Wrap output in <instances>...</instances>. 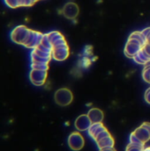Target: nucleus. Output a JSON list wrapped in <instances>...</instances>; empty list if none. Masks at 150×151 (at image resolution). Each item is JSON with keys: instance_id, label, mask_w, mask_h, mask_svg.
I'll return each mask as SVG.
<instances>
[{"instance_id": "obj_18", "label": "nucleus", "mask_w": 150, "mask_h": 151, "mask_svg": "<svg viewBox=\"0 0 150 151\" xmlns=\"http://www.w3.org/2000/svg\"><path fill=\"white\" fill-rule=\"evenodd\" d=\"M144 145L142 144H133V143H129L126 147V151H143L144 150Z\"/></svg>"}, {"instance_id": "obj_13", "label": "nucleus", "mask_w": 150, "mask_h": 151, "mask_svg": "<svg viewBox=\"0 0 150 151\" xmlns=\"http://www.w3.org/2000/svg\"><path fill=\"white\" fill-rule=\"evenodd\" d=\"M105 129H106V127L103 125V123H94L90 126L88 132L89 136L92 137L93 139H95L96 137V135H98L101 132H103Z\"/></svg>"}, {"instance_id": "obj_12", "label": "nucleus", "mask_w": 150, "mask_h": 151, "mask_svg": "<svg viewBox=\"0 0 150 151\" xmlns=\"http://www.w3.org/2000/svg\"><path fill=\"white\" fill-rule=\"evenodd\" d=\"M88 116L89 119L91 120L92 124L103 123V120L104 119V114H103V111H101L100 109H97V108H92L91 110H89V111L88 112Z\"/></svg>"}, {"instance_id": "obj_5", "label": "nucleus", "mask_w": 150, "mask_h": 151, "mask_svg": "<svg viewBox=\"0 0 150 151\" xmlns=\"http://www.w3.org/2000/svg\"><path fill=\"white\" fill-rule=\"evenodd\" d=\"M85 144V141L83 136L79 132H74L70 134L68 137V145L72 150H80Z\"/></svg>"}, {"instance_id": "obj_6", "label": "nucleus", "mask_w": 150, "mask_h": 151, "mask_svg": "<svg viewBox=\"0 0 150 151\" xmlns=\"http://www.w3.org/2000/svg\"><path fill=\"white\" fill-rule=\"evenodd\" d=\"M43 35L44 34H42L41 32L31 29L30 33L28 35V37H27V39L25 42L23 46L34 50V48H36L41 43V42L42 40V37H43Z\"/></svg>"}, {"instance_id": "obj_4", "label": "nucleus", "mask_w": 150, "mask_h": 151, "mask_svg": "<svg viewBox=\"0 0 150 151\" xmlns=\"http://www.w3.org/2000/svg\"><path fill=\"white\" fill-rule=\"evenodd\" d=\"M47 71L46 70H39V69H33L29 73V80L30 81L37 87L42 86L47 79Z\"/></svg>"}, {"instance_id": "obj_19", "label": "nucleus", "mask_w": 150, "mask_h": 151, "mask_svg": "<svg viewBox=\"0 0 150 151\" xmlns=\"http://www.w3.org/2000/svg\"><path fill=\"white\" fill-rule=\"evenodd\" d=\"M109 135H111V134L109 133V131L107 130V129H105V130H103V132H101L98 135H96V137L94 139L95 142H98V141H100V140H102V139H103V138H105V137H107V136H109Z\"/></svg>"}, {"instance_id": "obj_15", "label": "nucleus", "mask_w": 150, "mask_h": 151, "mask_svg": "<svg viewBox=\"0 0 150 151\" xmlns=\"http://www.w3.org/2000/svg\"><path fill=\"white\" fill-rule=\"evenodd\" d=\"M96 143L100 150L104 149V148H111V147H114V139L111 134V135L96 142Z\"/></svg>"}, {"instance_id": "obj_8", "label": "nucleus", "mask_w": 150, "mask_h": 151, "mask_svg": "<svg viewBox=\"0 0 150 151\" xmlns=\"http://www.w3.org/2000/svg\"><path fill=\"white\" fill-rule=\"evenodd\" d=\"M79 6L73 2H68L67 4H65V6L62 9L63 15L69 19H74L79 15Z\"/></svg>"}, {"instance_id": "obj_25", "label": "nucleus", "mask_w": 150, "mask_h": 151, "mask_svg": "<svg viewBox=\"0 0 150 151\" xmlns=\"http://www.w3.org/2000/svg\"><path fill=\"white\" fill-rule=\"evenodd\" d=\"M143 151H150V147H148V148H144Z\"/></svg>"}, {"instance_id": "obj_9", "label": "nucleus", "mask_w": 150, "mask_h": 151, "mask_svg": "<svg viewBox=\"0 0 150 151\" xmlns=\"http://www.w3.org/2000/svg\"><path fill=\"white\" fill-rule=\"evenodd\" d=\"M69 47L68 44L60 45L52 49V58L57 61H64L69 57Z\"/></svg>"}, {"instance_id": "obj_23", "label": "nucleus", "mask_w": 150, "mask_h": 151, "mask_svg": "<svg viewBox=\"0 0 150 151\" xmlns=\"http://www.w3.org/2000/svg\"><path fill=\"white\" fill-rule=\"evenodd\" d=\"M143 50L146 51V53H147L149 56H150V43L147 42V43L143 46Z\"/></svg>"}, {"instance_id": "obj_24", "label": "nucleus", "mask_w": 150, "mask_h": 151, "mask_svg": "<svg viewBox=\"0 0 150 151\" xmlns=\"http://www.w3.org/2000/svg\"><path fill=\"white\" fill-rule=\"evenodd\" d=\"M100 151H117L114 147H111V148H104V149H101Z\"/></svg>"}, {"instance_id": "obj_17", "label": "nucleus", "mask_w": 150, "mask_h": 151, "mask_svg": "<svg viewBox=\"0 0 150 151\" xmlns=\"http://www.w3.org/2000/svg\"><path fill=\"white\" fill-rule=\"evenodd\" d=\"M4 4L11 9L22 7V0H3Z\"/></svg>"}, {"instance_id": "obj_3", "label": "nucleus", "mask_w": 150, "mask_h": 151, "mask_svg": "<svg viewBox=\"0 0 150 151\" xmlns=\"http://www.w3.org/2000/svg\"><path fill=\"white\" fill-rule=\"evenodd\" d=\"M143 46L144 45L140 41L129 37L125 47V54L126 57L133 58V57L143 48Z\"/></svg>"}, {"instance_id": "obj_7", "label": "nucleus", "mask_w": 150, "mask_h": 151, "mask_svg": "<svg viewBox=\"0 0 150 151\" xmlns=\"http://www.w3.org/2000/svg\"><path fill=\"white\" fill-rule=\"evenodd\" d=\"M133 134L142 142L146 143L150 140V123L144 122L141 127L135 129Z\"/></svg>"}, {"instance_id": "obj_1", "label": "nucleus", "mask_w": 150, "mask_h": 151, "mask_svg": "<svg viewBox=\"0 0 150 151\" xmlns=\"http://www.w3.org/2000/svg\"><path fill=\"white\" fill-rule=\"evenodd\" d=\"M30 30L27 27L24 25H19L15 27L10 33V37L11 40L16 43V44H20L24 45L25 42L27 41L28 35L30 33Z\"/></svg>"}, {"instance_id": "obj_22", "label": "nucleus", "mask_w": 150, "mask_h": 151, "mask_svg": "<svg viewBox=\"0 0 150 151\" xmlns=\"http://www.w3.org/2000/svg\"><path fill=\"white\" fill-rule=\"evenodd\" d=\"M145 100L148 104H150V88L149 89H147V91L145 93Z\"/></svg>"}, {"instance_id": "obj_14", "label": "nucleus", "mask_w": 150, "mask_h": 151, "mask_svg": "<svg viewBox=\"0 0 150 151\" xmlns=\"http://www.w3.org/2000/svg\"><path fill=\"white\" fill-rule=\"evenodd\" d=\"M133 59L136 63L140 65H148V63L150 61V56H149L146 51L143 50V48L133 57Z\"/></svg>"}, {"instance_id": "obj_10", "label": "nucleus", "mask_w": 150, "mask_h": 151, "mask_svg": "<svg viewBox=\"0 0 150 151\" xmlns=\"http://www.w3.org/2000/svg\"><path fill=\"white\" fill-rule=\"evenodd\" d=\"M46 35H47V36H48V38H49V40L52 45V49L54 47H57V46L67 44L64 35L58 31H51Z\"/></svg>"}, {"instance_id": "obj_27", "label": "nucleus", "mask_w": 150, "mask_h": 151, "mask_svg": "<svg viewBox=\"0 0 150 151\" xmlns=\"http://www.w3.org/2000/svg\"><path fill=\"white\" fill-rule=\"evenodd\" d=\"M38 1H40V0H36V2H38Z\"/></svg>"}, {"instance_id": "obj_26", "label": "nucleus", "mask_w": 150, "mask_h": 151, "mask_svg": "<svg viewBox=\"0 0 150 151\" xmlns=\"http://www.w3.org/2000/svg\"><path fill=\"white\" fill-rule=\"evenodd\" d=\"M147 42H148L149 43H150V34H149V35L147 37Z\"/></svg>"}, {"instance_id": "obj_16", "label": "nucleus", "mask_w": 150, "mask_h": 151, "mask_svg": "<svg viewBox=\"0 0 150 151\" xmlns=\"http://www.w3.org/2000/svg\"><path fill=\"white\" fill-rule=\"evenodd\" d=\"M130 38H134L138 41H140L143 45H145L148 42H147V38L145 37V35L142 34L141 31H135V32H133L130 36Z\"/></svg>"}, {"instance_id": "obj_21", "label": "nucleus", "mask_w": 150, "mask_h": 151, "mask_svg": "<svg viewBox=\"0 0 150 151\" xmlns=\"http://www.w3.org/2000/svg\"><path fill=\"white\" fill-rule=\"evenodd\" d=\"M36 3V0H22V7H30Z\"/></svg>"}, {"instance_id": "obj_11", "label": "nucleus", "mask_w": 150, "mask_h": 151, "mask_svg": "<svg viewBox=\"0 0 150 151\" xmlns=\"http://www.w3.org/2000/svg\"><path fill=\"white\" fill-rule=\"evenodd\" d=\"M92 125L91 120L89 119L88 114H82L79 116L74 123V126L78 131L83 132V131H88L90 126Z\"/></svg>"}, {"instance_id": "obj_2", "label": "nucleus", "mask_w": 150, "mask_h": 151, "mask_svg": "<svg viewBox=\"0 0 150 151\" xmlns=\"http://www.w3.org/2000/svg\"><path fill=\"white\" fill-rule=\"evenodd\" d=\"M54 99L57 104H58L59 106L65 107V106L69 105L72 102L73 96L70 89L66 88H63L56 91Z\"/></svg>"}, {"instance_id": "obj_20", "label": "nucleus", "mask_w": 150, "mask_h": 151, "mask_svg": "<svg viewBox=\"0 0 150 151\" xmlns=\"http://www.w3.org/2000/svg\"><path fill=\"white\" fill-rule=\"evenodd\" d=\"M130 143H133V144H142V145H145L144 143H142L133 133L131 134V135H130Z\"/></svg>"}]
</instances>
